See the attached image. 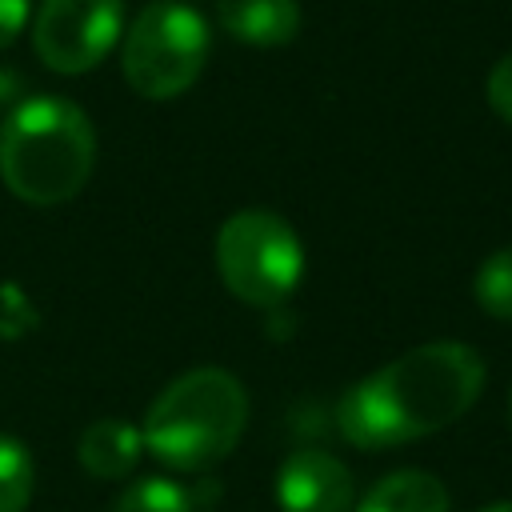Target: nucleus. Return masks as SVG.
<instances>
[{
    "instance_id": "obj_1",
    "label": "nucleus",
    "mask_w": 512,
    "mask_h": 512,
    "mask_svg": "<svg viewBox=\"0 0 512 512\" xmlns=\"http://www.w3.org/2000/svg\"><path fill=\"white\" fill-rule=\"evenodd\" d=\"M484 380L488 368L472 344L428 340L348 384L336 400V428L360 452H388L468 416Z\"/></svg>"
},
{
    "instance_id": "obj_16",
    "label": "nucleus",
    "mask_w": 512,
    "mask_h": 512,
    "mask_svg": "<svg viewBox=\"0 0 512 512\" xmlns=\"http://www.w3.org/2000/svg\"><path fill=\"white\" fill-rule=\"evenodd\" d=\"M480 512H512V500H492V504H484Z\"/></svg>"
},
{
    "instance_id": "obj_7",
    "label": "nucleus",
    "mask_w": 512,
    "mask_h": 512,
    "mask_svg": "<svg viewBox=\"0 0 512 512\" xmlns=\"http://www.w3.org/2000/svg\"><path fill=\"white\" fill-rule=\"evenodd\" d=\"M280 512H352L356 484L344 460L324 448H296L276 472Z\"/></svg>"
},
{
    "instance_id": "obj_17",
    "label": "nucleus",
    "mask_w": 512,
    "mask_h": 512,
    "mask_svg": "<svg viewBox=\"0 0 512 512\" xmlns=\"http://www.w3.org/2000/svg\"><path fill=\"white\" fill-rule=\"evenodd\" d=\"M508 424H512V392H508Z\"/></svg>"
},
{
    "instance_id": "obj_5",
    "label": "nucleus",
    "mask_w": 512,
    "mask_h": 512,
    "mask_svg": "<svg viewBox=\"0 0 512 512\" xmlns=\"http://www.w3.org/2000/svg\"><path fill=\"white\" fill-rule=\"evenodd\" d=\"M216 272L252 308H280L304 280V244L272 208H240L216 232Z\"/></svg>"
},
{
    "instance_id": "obj_12",
    "label": "nucleus",
    "mask_w": 512,
    "mask_h": 512,
    "mask_svg": "<svg viewBox=\"0 0 512 512\" xmlns=\"http://www.w3.org/2000/svg\"><path fill=\"white\" fill-rule=\"evenodd\" d=\"M472 292H476V304L492 320L512 324V244L508 248H496L492 256H484V264L476 268Z\"/></svg>"
},
{
    "instance_id": "obj_3",
    "label": "nucleus",
    "mask_w": 512,
    "mask_h": 512,
    "mask_svg": "<svg viewBox=\"0 0 512 512\" xmlns=\"http://www.w3.org/2000/svg\"><path fill=\"white\" fill-rule=\"evenodd\" d=\"M248 428V392L244 384L216 364L188 368L172 376L144 412V448L176 468L204 472L232 456Z\"/></svg>"
},
{
    "instance_id": "obj_2",
    "label": "nucleus",
    "mask_w": 512,
    "mask_h": 512,
    "mask_svg": "<svg viewBox=\"0 0 512 512\" xmlns=\"http://www.w3.org/2000/svg\"><path fill=\"white\" fill-rule=\"evenodd\" d=\"M96 168V128L88 112L56 92L20 100L0 124V180L32 204L52 208L84 192Z\"/></svg>"
},
{
    "instance_id": "obj_6",
    "label": "nucleus",
    "mask_w": 512,
    "mask_h": 512,
    "mask_svg": "<svg viewBox=\"0 0 512 512\" xmlns=\"http://www.w3.org/2000/svg\"><path fill=\"white\" fill-rule=\"evenodd\" d=\"M124 32V0H40L32 48L60 76L92 72Z\"/></svg>"
},
{
    "instance_id": "obj_13",
    "label": "nucleus",
    "mask_w": 512,
    "mask_h": 512,
    "mask_svg": "<svg viewBox=\"0 0 512 512\" xmlns=\"http://www.w3.org/2000/svg\"><path fill=\"white\" fill-rule=\"evenodd\" d=\"M108 512H192V496L168 476H144L120 488Z\"/></svg>"
},
{
    "instance_id": "obj_10",
    "label": "nucleus",
    "mask_w": 512,
    "mask_h": 512,
    "mask_svg": "<svg viewBox=\"0 0 512 512\" xmlns=\"http://www.w3.org/2000/svg\"><path fill=\"white\" fill-rule=\"evenodd\" d=\"M352 512H452V496L440 476L424 468H396L380 476Z\"/></svg>"
},
{
    "instance_id": "obj_14",
    "label": "nucleus",
    "mask_w": 512,
    "mask_h": 512,
    "mask_svg": "<svg viewBox=\"0 0 512 512\" xmlns=\"http://www.w3.org/2000/svg\"><path fill=\"white\" fill-rule=\"evenodd\" d=\"M484 96H488V108H492L504 124H512V52H504V56L492 64V72H488V80H484Z\"/></svg>"
},
{
    "instance_id": "obj_8",
    "label": "nucleus",
    "mask_w": 512,
    "mask_h": 512,
    "mask_svg": "<svg viewBox=\"0 0 512 512\" xmlns=\"http://www.w3.org/2000/svg\"><path fill=\"white\" fill-rule=\"evenodd\" d=\"M140 456H144V432L124 416H100L76 440V460L92 480H128Z\"/></svg>"
},
{
    "instance_id": "obj_15",
    "label": "nucleus",
    "mask_w": 512,
    "mask_h": 512,
    "mask_svg": "<svg viewBox=\"0 0 512 512\" xmlns=\"http://www.w3.org/2000/svg\"><path fill=\"white\" fill-rule=\"evenodd\" d=\"M32 16V0H0V48H8Z\"/></svg>"
},
{
    "instance_id": "obj_9",
    "label": "nucleus",
    "mask_w": 512,
    "mask_h": 512,
    "mask_svg": "<svg viewBox=\"0 0 512 512\" xmlns=\"http://www.w3.org/2000/svg\"><path fill=\"white\" fill-rule=\"evenodd\" d=\"M224 32L248 48H284L300 32L296 0H216Z\"/></svg>"
},
{
    "instance_id": "obj_4",
    "label": "nucleus",
    "mask_w": 512,
    "mask_h": 512,
    "mask_svg": "<svg viewBox=\"0 0 512 512\" xmlns=\"http://www.w3.org/2000/svg\"><path fill=\"white\" fill-rule=\"evenodd\" d=\"M212 52L208 20L188 0H152L136 12L124 32L120 72L128 88L144 100H176L184 96Z\"/></svg>"
},
{
    "instance_id": "obj_11",
    "label": "nucleus",
    "mask_w": 512,
    "mask_h": 512,
    "mask_svg": "<svg viewBox=\"0 0 512 512\" xmlns=\"http://www.w3.org/2000/svg\"><path fill=\"white\" fill-rule=\"evenodd\" d=\"M36 488V464L24 440L0 432V512H28Z\"/></svg>"
}]
</instances>
